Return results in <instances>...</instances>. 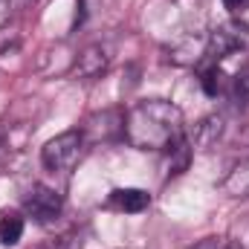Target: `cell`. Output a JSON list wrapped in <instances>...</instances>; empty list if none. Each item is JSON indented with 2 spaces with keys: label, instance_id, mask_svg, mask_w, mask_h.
<instances>
[{
  "label": "cell",
  "instance_id": "6da1fadb",
  "mask_svg": "<svg viewBox=\"0 0 249 249\" xmlns=\"http://www.w3.org/2000/svg\"><path fill=\"white\" fill-rule=\"evenodd\" d=\"M124 139L136 151H171L186 139L183 110L168 99H145L124 113Z\"/></svg>",
  "mask_w": 249,
  "mask_h": 249
},
{
  "label": "cell",
  "instance_id": "7a4b0ae2",
  "mask_svg": "<svg viewBox=\"0 0 249 249\" xmlns=\"http://www.w3.org/2000/svg\"><path fill=\"white\" fill-rule=\"evenodd\" d=\"M84 133L81 130H64L58 136H53L44 148H41V162L47 171H70L84 151Z\"/></svg>",
  "mask_w": 249,
  "mask_h": 249
},
{
  "label": "cell",
  "instance_id": "3957f363",
  "mask_svg": "<svg viewBox=\"0 0 249 249\" xmlns=\"http://www.w3.org/2000/svg\"><path fill=\"white\" fill-rule=\"evenodd\" d=\"M247 47H249V26L241 23V20H226V23L214 26L206 38V55L214 64L247 50Z\"/></svg>",
  "mask_w": 249,
  "mask_h": 249
},
{
  "label": "cell",
  "instance_id": "277c9868",
  "mask_svg": "<svg viewBox=\"0 0 249 249\" xmlns=\"http://www.w3.org/2000/svg\"><path fill=\"white\" fill-rule=\"evenodd\" d=\"M23 212L26 217H32L35 223L47 226L53 220H58L64 212V197L50 186H32L29 194L23 197Z\"/></svg>",
  "mask_w": 249,
  "mask_h": 249
},
{
  "label": "cell",
  "instance_id": "5b68a950",
  "mask_svg": "<svg viewBox=\"0 0 249 249\" xmlns=\"http://www.w3.org/2000/svg\"><path fill=\"white\" fill-rule=\"evenodd\" d=\"M84 133V139H93V142H99V139H113V136H124V113L119 110H105V113H96V116H90L87 119V127L81 130Z\"/></svg>",
  "mask_w": 249,
  "mask_h": 249
},
{
  "label": "cell",
  "instance_id": "8992f818",
  "mask_svg": "<svg viewBox=\"0 0 249 249\" xmlns=\"http://www.w3.org/2000/svg\"><path fill=\"white\" fill-rule=\"evenodd\" d=\"M107 206L116 209V212L136 214V212H145V209L151 206V194L142 191V188H116V191H110Z\"/></svg>",
  "mask_w": 249,
  "mask_h": 249
},
{
  "label": "cell",
  "instance_id": "52a82bcc",
  "mask_svg": "<svg viewBox=\"0 0 249 249\" xmlns=\"http://www.w3.org/2000/svg\"><path fill=\"white\" fill-rule=\"evenodd\" d=\"M107 64H110V55H107V50L105 47H87L81 55H78V61H75V75L78 78H99L105 70H107Z\"/></svg>",
  "mask_w": 249,
  "mask_h": 249
},
{
  "label": "cell",
  "instance_id": "ba28073f",
  "mask_svg": "<svg viewBox=\"0 0 249 249\" xmlns=\"http://www.w3.org/2000/svg\"><path fill=\"white\" fill-rule=\"evenodd\" d=\"M223 116L220 113H214V116H206L203 122L194 127V133H191V145L197 148V151H209L212 145H217V139L223 136Z\"/></svg>",
  "mask_w": 249,
  "mask_h": 249
},
{
  "label": "cell",
  "instance_id": "9c48e42d",
  "mask_svg": "<svg viewBox=\"0 0 249 249\" xmlns=\"http://www.w3.org/2000/svg\"><path fill=\"white\" fill-rule=\"evenodd\" d=\"M223 194L226 197H235V200H247L249 197V160L238 162L226 180H223Z\"/></svg>",
  "mask_w": 249,
  "mask_h": 249
},
{
  "label": "cell",
  "instance_id": "30bf717a",
  "mask_svg": "<svg viewBox=\"0 0 249 249\" xmlns=\"http://www.w3.org/2000/svg\"><path fill=\"white\" fill-rule=\"evenodd\" d=\"M23 238V217L18 212H0V247H15Z\"/></svg>",
  "mask_w": 249,
  "mask_h": 249
},
{
  "label": "cell",
  "instance_id": "8fae6325",
  "mask_svg": "<svg viewBox=\"0 0 249 249\" xmlns=\"http://www.w3.org/2000/svg\"><path fill=\"white\" fill-rule=\"evenodd\" d=\"M223 70L217 67V64H212V67H206L203 70V75H200V87H203V93L206 96H217V93H223Z\"/></svg>",
  "mask_w": 249,
  "mask_h": 249
},
{
  "label": "cell",
  "instance_id": "7c38bea8",
  "mask_svg": "<svg viewBox=\"0 0 249 249\" xmlns=\"http://www.w3.org/2000/svg\"><path fill=\"white\" fill-rule=\"evenodd\" d=\"M232 96H235V102L244 107L249 99V75H238L235 78V90H232Z\"/></svg>",
  "mask_w": 249,
  "mask_h": 249
},
{
  "label": "cell",
  "instance_id": "4fadbf2b",
  "mask_svg": "<svg viewBox=\"0 0 249 249\" xmlns=\"http://www.w3.org/2000/svg\"><path fill=\"white\" fill-rule=\"evenodd\" d=\"M197 249H241L238 244H229V241H206V244H200Z\"/></svg>",
  "mask_w": 249,
  "mask_h": 249
},
{
  "label": "cell",
  "instance_id": "5bb4252c",
  "mask_svg": "<svg viewBox=\"0 0 249 249\" xmlns=\"http://www.w3.org/2000/svg\"><path fill=\"white\" fill-rule=\"evenodd\" d=\"M223 6H226V9H232V12H238V9L249 6V0H223Z\"/></svg>",
  "mask_w": 249,
  "mask_h": 249
}]
</instances>
